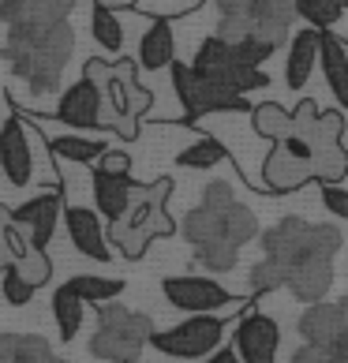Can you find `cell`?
Instances as JSON below:
<instances>
[{
  "label": "cell",
  "mask_w": 348,
  "mask_h": 363,
  "mask_svg": "<svg viewBox=\"0 0 348 363\" xmlns=\"http://www.w3.org/2000/svg\"><path fill=\"white\" fill-rule=\"evenodd\" d=\"M259 240H262V259H270L285 274V289L300 303L326 300V292L333 285V255L344 244L337 225H311L303 218H281Z\"/></svg>",
  "instance_id": "1"
},
{
  "label": "cell",
  "mask_w": 348,
  "mask_h": 363,
  "mask_svg": "<svg viewBox=\"0 0 348 363\" xmlns=\"http://www.w3.org/2000/svg\"><path fill=\"white\" fill-rule=\"evenodd\" d=\"M180 228L191 244L195 262L210 274H229L240 259V247L262 236L259 218L244 203H236L229 180H210L203 191V206L187 210Z\"/></svg>",
  "instance_id": "2"
},
{
  "label": "cell",
  "mask_w": 348,
  "mask_h": 363,
  "mask_svg": "<svg viewBox=\"0 0 348 363\" xmlns=\"http://www.w3.org/2000/svg\"><path fill=\"white\" fill-rule=\"evenodd\" d=\"M0 52H4L11 75H19L30 94L49 98V94H57L60 75L75 52V30L68 26V19L49 26H8Z\"/></svg>",
  "instance_id": "3"
},
{
  "label": "cell",
  "mask_w": 348,
  "mask_h": 363,
  "mask_svg": "<svg viewBox=\"0 0 348 363\" xmlns=\"http://www.w3.org/2000/svg\"><path fill=\"white\" fill-rule=\"evenodd\" d=\"M172 187L176 184H172L169 177L154 180V184H139L128 213L109 225V244L124 255V259H142L146 247H150L157 236L176 233V221H172V213H169Z\"/></svg>",
  "instance_id": "4"
},
{
  "label": "cell",
  "mask_w": 348,
  "mask_h": 363,
  "mask_svg": "<svg viewBox=\"0 0 348 363\" xmlns=\"http://www.w3.org/2000/svg\"><path fill=\"white\" fill-rule=\"evenodd\" d=\"M218 4V34L229 42L255 38L281 49L296 23V0H213Z\"/></svg>",
  "instance_id": "5"
},
{
  "label": "cell",
  "mask_w": 348,
  "mask_h": 363,
  "mask_svg": "<svg viewBox=\"0 0 348 363\" xmlns=\"http://www.w3.org/2000/svg\"><path fill=\"white\" fill-rule=\"evenodd\" d=\"M98 90H101V128L116 131L120 139H135L139 120L154 105V94L139 83V60L109 64V79Z\"/></svg>",
  "instance_id": "6"
},
{
  "label": "cell",
  "mask_w": 348,
  "mask_h": 363,
  "mask_svg": "<svg viewBox=\"0 0 348 363\" xmlns=\"http://www.w3.org/2000/svg\"><path fill=\"white\" fill-rule=\"evenodd\" d=\"M154 322L150 315L128 311L124 303H101L98 307V330L90 337V356L105 363H139L142 348L150 345Z\"/></svg>",
  "instance_id": "7"
},
{
  "label": "cell",
  "mask_w": 348,
  "mask_h": 363,
  "mask_svg": "<svg viewBox=\"0 0 348 363\" xmlns=\"http://www.w3.org/2000/svg\"><path fill=\"white\" fill-rule=\"evenodd\" d=\"M191 68H195V75L213 79V83L240 90V94L270 86V75L262 72V64H255L236 42H229V38H221V34H210L206 42L198 45Z\"/></svg>",
  "instance_id": "8"
},
{
  "label": "cell",
  "mask_w": 348,
  "mask_h": 363,
  "mask_svg": "<svg viewBox=\"0 0 348 363\" xmlns=\"http://www.w3.org/2000/svg\"><path fill=\"white\" fill-rule=\"evenodd\" d=\"M169 75H172V83H176V98L184 101V120H198V116H210V113H251L255 109V105L247 101V94L195 75L191 64L172 60Z\"/></svg>",
  "instance_id": "9"
},
{
  "label": "cell",
  "mask_w": 348,
  "mask_h": 363,
  "mask_svg": "<svg viewBox=\"0 0 348 363\" xmlns=\"http://www.w3.org/2000/svg\"><path fill=\"white\" fill-rule=\"evenodd\" d=\"M221 341H225L221 315H187L176 326L150 333V345L172 359H206L221 348Z\"/></svg>",
  "instance_id": "10"
},
{
  "label": "cell",
  "mask_w": 348,
  "mask_h": 363,
  "mask_svg": "<svg viewBox=\"0 0 348 363\" xmlns=\"http://www.w3.org/2000/svg\"><path fill=\"white\" fill-rule=\"evenodd\" d=\"M162 296L169 300V307L187 315H221V311H236L244 300H236L229 289H221L210 277H165L162 281Z\"/></svg>",
  "instance_id": "11"
},
{
  "label": "cell",
  "mask_w": 348,
  "mask_h": 363,
  "mask_svg": "<svg viewBox=\"0 0 348 363\" xmlns=\"http://www.w3.org/2000/svg\"><path fill=\"white\" fill-rule=\"evenodd\" d=\"M277 345L281 326L262 311H247L232 330V348L244 363H277Z\"/></svg>",
  "instance_id": "12"
},
{
  "label": "cell",
  "mask_w": 348,
  "mask_h": 363,
  "mask_svg": "<svg viewBox=\"0 0 348 363\" xmlns=\"http://www.w3.org/2000/svg\"><path fill=\"white\" fill-rule=\"evenodd\" d=\"M0 169H4V180L16 187L34 180V150L23 116H8V124L0 128Z\"/></svg>",
  "instance_id": "13"
},
{
  "label": "cell",
  "mask_w": 348,
  "mask_h": 363,
  "mask_svg": "<svg viewBox=\"0 0 348 363\" xmlns=\"http://www.w3.org/2000/svg\"><path fill=\"white\" fill-rule=\"evenodd\" d=\"M64 228H68V240L79 255H86L94 262H109L113 244L101 225V213H94L86 206H64Z\"/></svg>",
  "instance_id": "14"
},
{
  "label": "cell",
  "mask_w": 348,
  "mask_h": 363,
  "mask_svg": "<svg viewBox=\"0 0 348 363\" xmlns=\"http://www.w3.org/2000/svg\"><path fill=\"white\" fill-rule=\"evenodd\" d=\"M57 120L68 124V128H75V131L101 128V90H98V83H90L86 75H79L75 83L60 94Z\"/></svg>",
  "instance_id": "15"
},
{
  "label": "cell",
  "mask_w": 348,
  "mask_h": 363,
  "mask_svg": "<svg viewBox=\"0 0 348 363\" xmlns=\"http://www.w3.org/2000/svg\"><path fill=\"white\" fill-rule=\"evenodd\" d=\"M318 49H322V30L315 26H303L288 38V52H285V86L292 94H300L315 75V64H318Z\"/></svg>",
  "instance_id": "16"
},
{
  "label": "cell",
  "mask_w": 348,
  "mask_h": 363,
  "mask_svg": "<svg viewBox=\"0 0 348 363\" xmlns=\"http://www.w3.org/2000/svg\"><path fill=\"white\" fill-rule=\"evenodd\" d=\"M311 180H315L311 161L292 157L281 143H274V150L262 161V187L266 191H296V187L311 184Z\"/></svg>",
  "instance_id": "17"
},
{
  "label": "cell",
  "mask_w": 348,
  "mask_h": 363,
  "mask_svg": "<svg viewBox=\"0 0 348 363\" xmlns=\"http://www.w3.org/2000/svg\"><path fill=\"white\" fill-rule=\"evenodd\" d=\"M79 0H0V23L4 26H49L64 23Z\"/></svg>",
  "instance_id": "18"
},
{
  "label": "cell",
  "mask_w": 348,
  "mask_h": 363,
  "mask_svg": "<svg viewBox=\"0 0 348 363\" xmlns=\"http://www.w3.org/2000/svg\"><path fill=\"white\" fill-rule=\"evenodd\" d=\"M90 187H94V206H98V213L109 225L124 218L131 199H135V191H139V184L131 180V172L128 177H113V172H101V169H94Z\"/></svg>",
  "instance_id": "19"
},
{
  "label": "cell",
  "mask_w": 348,
  "mask_h": 363,
  "mask_svg": "<svg viewBox=\"0 0 348 363\" xmlns=\"http://www.w3.org/2000/svg\"><path fill=\"white\" fill-rule=\"evenodd\" d=\"M60 218H64V206H60V195L57 191H42L38 199H30V203H23L16 210V221L26 225L34 247H49V240H52V233H57V221Z\"/></svg>",
  "instance_id": "20"
},
{
  "label": "cell",
  "mask_w": 348,
  "mask_h": 363,
  "mask_svg": "<svg viewBox=\"0 0 348 363\" xmlns=\"http://www.w3.org/2000/svg\"><path fill=\"white\" fill-rule=\"evenodd\" d=\"M176 60V38H172L169 19H150L146 34L139 38V68L142 72H162Z\"/></svg>",
  "instance_id": "21"
},
{
  "label": "cell",
  "mask_w": 348,
  "mask_h": 363,
  "mask_svg": "<svg viewBox=\"0 0 348 363\" xmlns=\"http://www.w3.org/2000/svg\"><path fill=\"white\" fill-rule=\"evenodd\" d=\"M0 363H68L38 333H0Z\"/></svg>",
  "instance_id": "22"
},
{
  "label": "cell",
  "mask_w": 348,
  "mask_h": 363,
  "mask_svg": "<svg viewBox=\"0 0 348 363\" xmlns=\"http://www.w3.org/2000/svg\"><path fill=\"white\" fill-rule=\"evenodd\" d=\"M318 64H322L326 86L337 98V105H348V49L333 38L330 30H322V49H318Z\"/></svg>",
  "instance_id": "23"
},
{
  "label": "cell",
  "mask_w": 348,
  "mask_h": 363,
  "mask_svg": "<svg viewBox=\"0 0 348 363\" xmlns=\"http://www.w3.org/2000/svg\"><path fill=\"white\" fill-rule=\"evenodd\" d=\"M337 303H326V300H318V303H307V311L300 315V337L303 345H315V348H326L330 337H333V330H337Z\"/></svg>",
  "instance_id": "24"
},
{
  "label": "cell",
  "mask_w": 348,
  "mask_h": 363,
  "mask_svg": "<svg viewBox=\"0 0 348 363\" xmlns=\"http://www.w3.org/2000/svg\"><path fill=\"white\" fill-rule=\"evenodd\" d=\"M52 318L60 326V341H75L79 330H83V318H86V300L72 285H60L52 292Z\"/></svg>",
  "instance_id": "25"
},
{
  "label": "cell",
  "mask_w": 348,
  "mask_h": 363,
  "mask_svg": "<svg viewBox=\"0 0 348 363\" xmlns=\"http://www.w3.org/2000/svg\"><path fill=\"white\" fill-rule=\"evenodd\" d=\"M90 34H94V42H98V49H105V52H116L124 49V23H120V16L113 11V4H94V11H90Z\"/></svg>",
  "instance_id": "26"
},
{
  "label": "cell",
  "mask_w": 348,
  "mask_h": 363,
  "mask_svg": "<svg viewBox=\"0 0 348 363\" xmlns=\"http://www.w3.org/2000/svg\"><path fill=\"white\" fill-rule=\"evenodd\" d=\"M247 116H251L255 135H262V139H274V143H277V139L292 135V113L285 109V105H277V101H262V105H255Z\"/></svg>",
  "instance_id": "27"
},
{
  "label": "cell",
  "mask_w": 348,
  "mask_h": 363,
  "mask_svg": "<svg viewBox=\"0 0 348 363\" xmlns=\"http://www.w3.org/2000/svg\"><path fill=\"white\" fill-rule=\"evenodd\" d=\"M49 150L60 161H79V165H98V157L105 154V143L83 139V135H52Z\"/></svg>",
  "instance_id": "28"
},
{
  "label": "cell",
  "mask_w": 348,
  "mask_h": 363,
  "mask_svg": "<svg viewBox=\"0 0 348 363\" xmlns=\"http://www.w3.org/2000/svg\"><path fill=\"white\" fill-rule=\"evenodd\" d=\"M68 285L83 296L86 303H94V307H101V303H113L120 292H124V281L120 277H94V274H79V277H72Z\"/></svg>",
  "instance_id": "29"
},
{
  "label": "cell",
  "mask_w": 348,
  "mask_h": 363,
  "mask_svg": "<svg viewBox=\"0 0 348 363\" xmlns=\"http://www.w3.org/2000/svg\"><path fill=\"white\" fill-rule=\"evenodd\" d=\"M311 169H315V180L318 184H337L348 177V150L341 143L333 146H318L315 157H311Z\"/></svg>",
  "instance_id": "30"
},
{
  "label": "cell",
  "mask_w": 348,
  "mask_h": 363,
  "mask_svg": "<svg viewBox=\"0 0 348 363\" xmlns=\"http://www.w3.org/2000/svg\"><path fill=\"white\" fill-rule=\"evenodd\" d=\"M344 11H348L344 0H296V16L315 30H330Z\"/></svg>",
  "instance_id": "31"
},
{
  "label": "cell",
  "mask_w": 348,
  "mask_h": 363,
  "mask_svg": "<svg viewBox=\"0 0 348 363\" xmlns=\"http://www.w3.org/2000/svg\"><path fill=\"white\" fill-rule=\"evenodd\" d=\"M225 157H229V150H225L218 139H198V143L184 146L176 154V165L180 169H213V165H221Z\"/></svg>",
  "instance_id": "32"
},
{
  "label": "cell",
  "mask_w": 348,
  "mask_h": 363,
  "mask_svg": "<svg viewBox=\"0 0 348 363\" xmlns=\"http://www.w3.org/2000/svg\"><path fill=\"white\" fill-rule=\"evenodd\" d=\"M16 270L30 281L34 289H42V285H49V277H52V262H49V251L45 247H30L23 255V259L16 262Z\"/></svg>",
  "instance_id": "33"
},
{
  "label": "cell",
  "mask_w": 348,
  "mask_h": 363,
  "mask_svg": "<svg viewBox=\"0 0 348 363\" xmlns=\"http://www.w3.org/2000/svg\"><path fill=\"white\" fill-rule=\"evenodd\" d=\"M247 289H251V296L277 292V289H285V274H281L270 259H259L255 266H251V274H247Z\"/></svg>",
  "instance_id": "34"
},
{
  "label": "cell",
  "mask_w": 348,
  "mask_h": 363,
  "mask_svg": "<svg viewBox=\"0 0 348 363\" xmlns=\"http://www.w3.org/2000/svg\"><path fill=\"white\" fill-rule=\"evenodd\" d=\"M344 135V116L337 109H326L322 116H318V124L311 131V143H315V150L318 146H333V143H341Z\"/></svg>",
  "instance_id": "35"
},
{
  "label": "cell",
  "mask_w": 348,
  "mask_h": 363,
  "mask_svg": "<svg viewBox=\"0 0 348 363\" xmlns=\"http://www.w3.org/2000/svg\"><path fill=\"white\" fill-rule=\"evenodd\" d=\"M0 292H4V300L11 303V307H26L34 300V285L26 281L16 266L11 270H4V281H0Z\"/></svg>",
  "instance_id": "36"
},
{
  "label": "cell",
  "mask_w": 348,
  "mask_h": 363,
  "mask_svg": "<svg viewBox=\"0 0 348 363\" xmlns=\"http://www.w3.org/2000/svg\"><path fill=\"white\" fill-rule=\"evenodd\" d=\"M337 330H333V337H330V345L322 348V352L333 359V363H348V296L344 300H337Z\"/></svg>",
  "instance_id": "37"
},
{
  "label": "cell",
  "mask_w": 348,
  "mask_h": 363,
  "mask_svg": "<svg viewBox=\"0 0 348 363\" xmlns=\"http://www.w3.org/2000/svg\"><path fill=\"white\" fill-rule=\"evenodd\" d=\"M318 116H322V109L311 101V98H300V105L292 109V131H300V135L311 139V131L318 124Z\"/></svg>",
  "instance_id": "38"
},
{
  "label": "cell",
  "mask_w": 348,
  "mask_h": 363,
  "mask_svg": "<svg viewBox=\"0 0 348 363\" xmlns=\"http://www.w3.org/2000/svg\"><path fill=\"white\" fill-rule=\"evenodd\" d=\"M322 206L333 213V218L348 221V187H341V184H322Z\"/></svg>",
  "instance_id": "39"
},
{
  "label": "cell",
  "mask_w": 348,
  "mask_h": 363,
  "mask_svg": "<svg viewBox=\"0 0 348 363\" xmlns=\"http://www.w3.org/2000/svg\"><path fill=\"white\" fill-rule=\"evenodd\" d=\"M98 169L101 172H113V177H128V172H131V154L109 150V146H105V154L98 157Z\"/></svg>",
  "instance_id": "40"
},
{
  "label": "cell",
  "mask_w": 348,
  "mask_h": 363,
  "mask_svg": "<svg viewBox=\"0 0 348 363\" xmlns=\"http://www.w3.org/2000/svg\"><path fill=\"white\" fill-rule=\"evenodd\" d=\"M203 363H244V359L236 356V348H218V352H213V356H206Z\"/></svg>",
  "instance_id": "41"
},
{
  "label": "cell",
  "mask_w": 348,
  "mask_h": 363,
  "mask_svg": "<svg viewBox=\"0 0 348 363\" xmlns=\"http://www.w3.org/2000/svg\"><path fill=\"white\" fill-rule=\"evenodd\" d=\"M11 225H16V210H11V206H4V203H0V240H4V233H8V228Z\"/></svg>",
  "instance_id": "42"
},
{
  "label": "cell",
  "mask_w": 348,
  "mask_h": 363,
  "mask_svg": "<svg viewBox=\"0 0 348 363\" xmlns=\"http://www.w3.org/2000/svg\"><path fill=\"white\" fill-rule=\"evenodd\" d=\"M292 363H303V359H300V356H292Z\"/></svg>",
  "instance_id": "43"
},
{
  "label": "cell",
  "mask_w": 348,
  "mask_h": 363,
  "mask_svg": "<svg viewBox=\"0 0 348 363\" xmlns=\"http://www.w3.org/2000/svg\"><path fill=\"white\" fill-rule=\"evenodd\" d=\"M0 177H4V169H0Z\"/></svg>",
  "instance_id": "44"
},
{
  "label": "cell",
  "mask_w": 348,
  "mask_h": 363,
  "mask_svg": "<svg viewBox=\"0 0 348 363\" xmlns=\"http://www.w3.org/2000/svg\"><path fill=\"white\" fill-rule=\"evenodd\" d=\"M344 4H348V0H344Z\"/></svg>",
  "instance_id": "45"
}]
</instances>
